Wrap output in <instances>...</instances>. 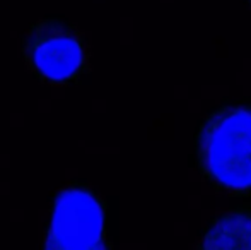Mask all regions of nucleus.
Segmentation results:
<instances>
[{"mask_svg":"<svg viewBox=\"0 0 251 250\" xmlns=\"http://www.w3.org/2000/svg\"><path fill=\"white\" fill-rule=\"evenodd\" d=\"M23 58L33 74L51 86H65L87 69V50L82 33L58 17L34 23L21 41Z\"/></svg>","mask_w":251,"mask_h":250,"instance_id":"2","label":"nucleus"},{"mask_svg":"<svg viewBox=\"0 0 251 250\" xmlns=\"http://www.w3.org/2000/svg\"><path fill=\"white\" fill-rule=\"evenodd\" d=\"M201 177L219 192H251V105H226L205 117L195 139Z\"/></svg>","mask_w":251,"mask_h":250,"instance_id":"1","label":"nucleus"},{"mask_svg":"<svg viewBox=\"0 0 251 250\" xmlns=\"http://www.w3.org/2000/svg\"><path fill=\"white\" fill-rule=\"evenodd\" d=\"M104 244V202L82 182L60 190L47 228V247L94 250Z\"/></svg>","mask_w":251,"mask_h":250,"instance_id":"3","label":"nucleus"},{"mask_svg":"<svg viewBox=\"0 0 251 250\" xmlns=\"http://www.w3.org/2000/svg\"><path fill=\"white\" fill-rule=\"evenodd\" d=\"M197 247L251 250V209L241 207L215 216Z\"/></svg>","mask_w":251,"mask_h":250,"instance_id":"4","label":"nucleus"},{"mask_svg":"<svg viewBox=\"0 0 251 250\" xmlns=\"http://www.w3.org/2000/svg\"><path fill=\"white\" fill-rule=\"evenodd\" d=\"M245 2L248 3V7H250V9H251V0H245Z\"/></svg>","mask_w":251,"mask_h":250,"instance_id":"5","label":"nucleus"}]
</instances>
